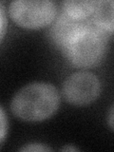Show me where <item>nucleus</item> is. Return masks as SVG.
<instances>
[{"instance_id": "obj_1", "label": "nucleus", "mask_w": 114, "mask_h": 152, "mask_svg": "<svg viewBox=\"0 0 114 152\" xmlns=\"http://www.w3.org/2000/svg\"><path fill=\"white\" fill-rule=\"evenodd\" d=\"M57 88L49 83L35 82L23 87L14 95L11 108L12 113L27 122H41L51 117L59 107Z\"/></svg>"}, {"instance_id": "obj_2", "label": "nucleus", "mask_w": 114, "mask_h": 152, "mask_svg": "<svg viewBox=\"0 0 114 152\" xmlns=\"http://www.w3.org/2000/svg\"><path fill=\"white\" fill-rule=\"evenodd\" d=\"M107 33L96 26L85 23L62 47L68 60L79 68H91L103 59Z\"/></svg>"}, {"instance_id": "obj_3", "label": "nucleus", "mask_w": 114, "mask_h": 152, "mask_svg": "<svg viewBox=\"0 0 114 152\" xmlns=\"http://www.w3.org/2000/svg\"><path fill=\"white\" fill-rule=\"evenodd\" d=\"M9 13L20 27L39 28L53 21L57 6L50 0H15L10 4Z\"/></svg>"}, {"instance_id": "obj_4", "label": "nucleus", "mask_w": 114, "mask_h": 152, "mask_svg": "<svg viewBox=\"0 0 114 152\" xmlns=\"http://www.w3.org/2000/svg\"><path fill=\"white\" fill-rule=\"evenodd\" d=\"M101 92V82L89 71H78L65 80L62 93L68 103L74 106H87L93 103Z\"/></svg>"}, {"instance_id": "obj_5", "label": "nucleus", "mask_w": 114, "mask_h": 152, "mask_svg": "<svg viewBox=\"0 0 114 152\" xmlns=\"http://www.w3.org/2000/svg\"><path fill=\"white\" fill-rule=\"evenodd\" d=\"M84 24L85 23L83 21L75 20V19L70 18L63 13L57 19V21L51 28L50 33L52 39L54 40L57 45L62 48L66 41L69 38V36Z\"/></svg>"}, {"instance_id": "obj_6", "label": "nucleus", "mask_w": 114, "mask_h": 152, "mask_svg": "<svg viewBox=\"0 0 114 152\" xmlns=\"http://www.w3.org/2000/svg\"><path fill=\"white\" fill-rule=\"evenodd\" d=\"M113 7L114 2L112 0L97 1L92 13L94 26L108 34L113 31Z\"/></svg>"}, {"instance_id": "obj_7", "label": "nucleus", "mask_w": 114, "mask_h": 152, "mask_svg": "<svg viewBox=\"0 0 114 152\" xmlns=\"http://www.w3.org/2000/svg\"><path fill=\"white\" fill-rule=\"evenodd\" d=\"M96 2L93 0H66L62 3V6L66 15L75 20L84 21L93 13Z\"/></svg>"}, {"instance_id": "obj_8", "label": "nucleus", "mask_w": 114, "mask_h": 152, "mask_svg": "<svg viewBox=\"0 0 114 152\" xmlns=\"http://www.w3.org/2000/svg\"><path fill=\"white\" fill-rule=\"evenodd\" d=\"M8 131V119L2 107H0V145L2 144Z\"/></svg>"}, {"instance_id": "obj_9", "label": "nucleus", "mask_w": 114, "mask_h": 152, "mask_svg": "<svg viewBox=\"0 0 114 152\" xmlns=\"http://www.w3.org/2000/svg\"><path fill=\"white\" fill-rule=\"evenodd\" d=\"M51 148L42 144H28L20 148V151L27 152H40V151H50Z\"/></svg>"}, {"instance_id": "obj_10", "label": "nucleus", "mask_w": 114, "mask_h": 152, "mask_svg": "<svg viewBox=\"0 0 114 152\" xmlns=\"http://www.w3.org/2000/svg\"><path fill=\"white\" fill-rule=\"evenodd\" d=\"M5 28H6V16H5V12L2 5L0 4V39L4 34Z\"/></svg>"}, {"instance_id": "obj_11", "label": "nucleus", "mask_w": 114, "mask_h": 152, "mask_svg": "<svg viewBox=\"0 0 114 152\" xmlns=\"http://www.w3.org/2000/svg\"><path fill=\"white\" fill-rule=\"evenodd\" d=\"M113 107H111L110 113H109V126H110L111 129H113Z\"/></svg>"}, {"instance_id": "obj_12", "label": "nucleus", "mask_w": 114, "mask_h": 152, "mask_svg": "<svg viewBox=\"0 0 114 152\" xmlns=\"http://www.w3.org/2000/svg\"><path fill=\"white\" fill-rule=\"evenodd\" d=\"M61 150L62 151H79L78 148H76V147H72V146H65V147H62Z\"/></svg>"}]
</instances>
